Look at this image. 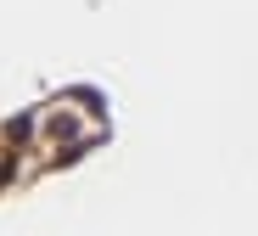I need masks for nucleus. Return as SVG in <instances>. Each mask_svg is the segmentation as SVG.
I'll return each instance as SVG.
<instances>
[{"label":"nucleus","instance_id":"obj_1","mask_svg":"<svg viewBox=\"0 0 258 236\" xmlns=\"http://www.w3.org/2000/svg\"><path fill=\"white\" fill-rule=\"evenodd\" d=\"M28 129H34V118H28V113H23V118H12V124H6V135H12V140H28Z\"/></svg>","mask_w":258,"mask_h":236},{"label":"nucleus","instance_id":"obj_2","mask_svg":"<svg viewBox=\"0 0 258 236\" xmlns=\"http://www.w3.org/2000/svg\"><path fill=\"white\" fill-rule=\"evenodd\" d=\"M6 180H12V163H0V185H6Z\"/></svg>","mask_w":258,"mask_h":236}]
</instances>
